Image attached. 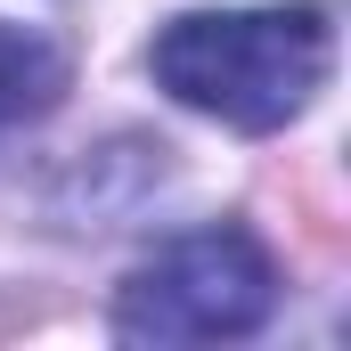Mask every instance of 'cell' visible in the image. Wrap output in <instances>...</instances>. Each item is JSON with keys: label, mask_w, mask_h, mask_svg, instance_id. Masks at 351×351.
Here are the masks:
<instances>
[{"label": "cell", "mask_w": 351, "mask_h": 351, "mask_svg": "<svg viewBox=\"0 0 351 351\" xmlns=\"http://www.w3.org/2000/svg\"><path fill=\"white\" fill-rule=\"evenodd\" d=\"M49 90H58V58H49L33 33H8V25H0V131H8L16 114L49 106Z\"/></svg>", "instance_id": "cell-3"}, {"label": "cell", "mask_w": 351, "mask_h": 351, "mask_svg": "<svg viewBox=\"0 0 351 351\" xmlns=\"http://www.w3.org/2000/svg\"><path fill=\"white\" fill-rule=\"evenodd\" d=\"M147 66L180 106H196L229 131H278L327 82L335 33L302 0L294 8H196L156 33Z\"/></svg>", "instance_id": "cell-1"}, {"label": "cell", "mask_w": 351, "mask_h": 351, "mask_svg": "<svg viewBox=\"0 0 351 351\" xmlns=\"http://www.w3.org/2000/svg\"><path fill=\"white\" fill-rule=\"evenodd\" d=\"M278 302V269L245 229H196L172 237L156 262L131 269L114 302V335L131 343H237Z\"/></svg>", "instance_id": "cell-2"}]
</instances>
